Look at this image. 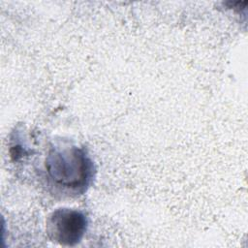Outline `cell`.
Listing matches in <instances>:
<instances>
[{"instance_id":"6da1fadb","label":"cell","mask_w":248,"mask_h":248,"mask_svg":"<svg viewBox=\"0 0 248 248\" xmlns=\"http://www.w3.org/2000/svg\"><path fill=\"white\" fill-rule=\"evenodd\" d=\"M46 169L56 185L77 190L87 185L91 162L78 147H52L46 159Z\"/></svg>"},{"instance_id":"7a4b0ae2","label":"cell","mask_w":248,"mask_h":248,"mask_svg":"<svg viewBox=\"0 0 248 248\" xmlns=\"http://www.w3.org/2000/svg\"><path fill=\"white\" fill-rule=\"evenodd\" d=\"M87 226L86 217L80 212L68 208L53 211L46 223L51 239L62 245L73 246L82 238Z\"/></svg>"}]
</instances>
